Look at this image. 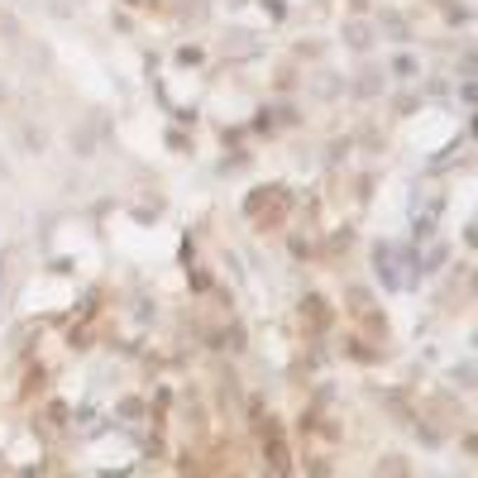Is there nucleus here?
<instances>
[{
	"label": "nucleus",
	"mask_w": 478,
	"mask_h": 478,
	"mask_svg": "<svg viewBox=\"0 0 478 478\" xmlns=\"http://www.w3.org/2000/svg\"><path fill=\"white\" fill-rule=\"evenodd\" d=\"M373 478H411V464H407L397 450H388V454H378V464H373Z\"/></svg>",
	"instance_id": "f257e3e1"
}]
</instances>
